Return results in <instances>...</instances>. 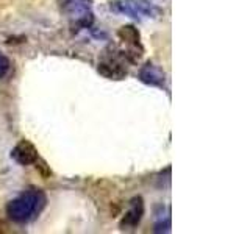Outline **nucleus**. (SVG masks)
Returning <instances> with one entry per match:
<instances>
[{
  "mask_svg": "<svg viewBox=\"0 0 250 234\" xmlns=\"http://www.w3.org/2000/svg\"><path fill=\"white\" fill-rule=\"evenodd\" d=\"M111 10L116 13H122L131 16V18H158L161 10L147 0H116L111 2Z\"/></svg>",
  "mask_w": 250,
  "mask_h": 234,
  "instance_id": "nucleus-3",
  "label": "nucleus"
},
{
  "mask_svg": "<svg viewBox=\"0 0 250 234\" xmlns=\"http://www.w3.org/2000/svg\"><path fill=\"white\" fill-rule=\"evenodd\" d=\"M61 13L66 16L70 28L75 33L80 30L91 28L94 23L92 0H58Z\"/></svg>",
  "mask_w": 250,
  "mask_h": 234,
  "instance_id": "nucleus-2",
  "label": "nucleus"
},
{
  "mask_svg": "<svg viewBox=\"0 0 250 234\" xmlns=\"http://www.w3.org/2000/svg\"><path fill=\"white\" fill-rule=\"evenodd\" d=\"M139 80L150 86H164L166 74H164V70L160 66L153 64L152 61H147L146 64L139 69Z\"/></svg>",
  "mask_w": 250,
  "mask_h": 234,
  "instance_id": "nucleus-7",
  "label": "nucleus"
},
{
  "mask_svg": "<svg viewBox=\"0 0 250 234\" xmlns=\"http://www.w3.org/2000/svg\"><path fill=\"white\" fill-rule=\"evenodd\" d=\"M45 194L41 189H27L6 205V215L14 223H28L45 208Z\"/></svg>",
  "mask_w": 250,
  "mask_h": 234,
  "instance_id": "nucleus-1",
  "label": "nucleus"
},
{
  "mask_svg": "<svg viewBox=\"0 0 250 234\" xmlns=\"http://www.w3.org/2000/svg\"><path fill=\"white\" fill-rule=\"evenodd\" d=\"M10 69H11V62H10V59H8L5 55H2L0 53V80L10 72Z\"/></svg>",
  "mask_w": 250,
  "mask_h": 234,
  "instance_id": "nucleus-9",
  "label": "nucleus"
},
{
  "mask_svg": "<svg viewBox=\"0 0 250 234\" xmlns=\"http://www.w3.org/2000/svg\"><path fill=\"white\" fill-rule=\"evenodd\" d=\"M11 158L21 164V166H30V164H35L39 158L36 147L30 142V140L22 139L21 142L16 144V147L11 152Z\"/></svg>",
  "mask_w": 250,
  "mask_h": 234,
  "instance_id": "nucleus-5",
  "label": "nucleus"
},
{
  "mask_svg": "<svg viewBox=\"0 0 250 234\" xmlns=\"http://www.w3.org/2000/svg\"><path fill=\"white\" fill-rule=\"evenodd\" d=\"M117 36L121 38V41L124 44L128 45V50L135 55V57H141L143 53V45H141V38H139V31L133 27V25H125L119 30Z\"/></svg>",
  "mask_w": 250,
  "mask_h": 234,
  "instance_id": "nucleus-8",
  "label": "nucleus"
},
{
  "mask_svg": "<svg viewBox=\"0 0 250 234\" xmlns=\"http://www.w3.org/2000/svg\"><path fill=\"white\" fill-rule=\"evenodd\" d=\"M143 215H144V200H143V197L131 198L130 208L121 220V228L122 230H133L135 226L139 225Z\"/></svg>",
  "mask_w": 250,
  "mask_h": 234,
  "instance_id": "nucleus-6",
  "label": "nucleus"
},
{
  "mask_svg": "<svg viewBox=\"0 0 250 234\" xmlns=\"http://www.w3.org/2000/svg\"><path fill=\"white\" fill-rule=\"evenodd\" d=\"M122 59H127L122 52H117L114 55H108L105 59L99 62V72L109 78V80H122L127 75V67L124 66Z\"/></svg>",
  "mask_w": 250,
  "mask_h": 234,
  "instance_id": "nucleus-4",
  "label": "nucleus"
}]
</instances>
